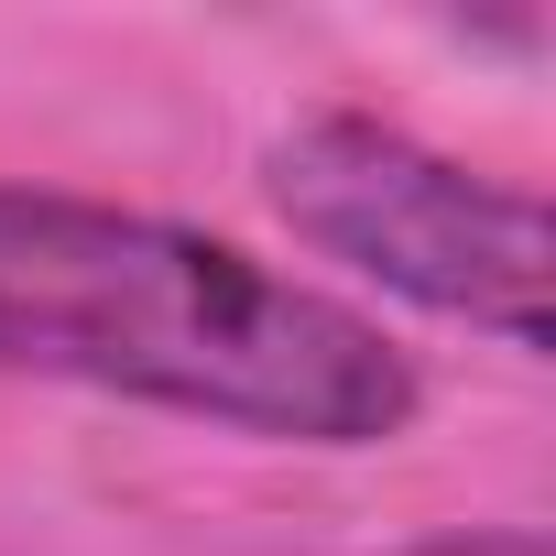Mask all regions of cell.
Wrapping results in <instances>:
<instances>
[{
    "label": "cell",
    "mask_w": 556,
    "mask_h": 556,
    "mask_svg": "<svg viewBox=\"0 0 556 556\" xmlns=\"http://www.w3.org/2000/svg\"><path fill=\"white\" fill-rule=\"evenodd\" d=\"M0 382L110 393L240 447H393L426 415L415 350L382 317L218 229L0 186Z\"/></svg>",
    "instance_id": "obj_1"
},
{
    "label": "cell",
    "mask_w": 556,
    "mask_h": 556,
    "mask_svg": "<svg viewBox=\"0 0 556 556\" xmlns=\"http://www.w3.org/2000/svg\"><path fill=\"white\" fill-rule=\"evenodd\" d=\"M262 207L317 262L426 306L437 328L545 361V207H534V186H502V175L415 142L404 121L306 110L262 142Z\"/></svg>",
    "instance_id": "obj_2"
},
{
    "label": "cell",
    "mask_w": 556,
    "mask_h": 556,
    "mask_svg": "<svg viewBox=\"0 0 556 556\" xmlns=\"http://www.w3.org/2000/svg\"><path fill=\"white\" fill-rule=\"evenodd\" d=\"M404 556H545V534L534 523H458V534H426Z\"/></svg>",
    "instance_id": "obj_3"
}]
</instances>
